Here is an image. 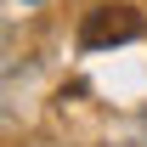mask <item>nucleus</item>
I'll list each match as a JSON object with an SVG mask.
<instances>
[{
	"label": "nucleus",
	"mask_w": 147,
	"mask_h": 147,
	"mask_svg": "<svg viewBox=\"0 0 147 147\" xmlns=\"http://www.w3.org/2000/svg\"><path fill=\"white\" fill-rule=\"evenodd\" d=\"M142 11L136 6H96V11H85V23H79V45L85 51H108V45H130V40H142Z\"/></svg>",
	"instance_id": "f257e3e1"
}]
</instances>
